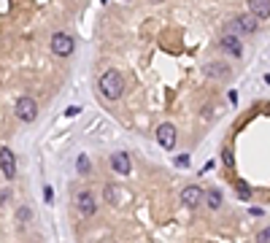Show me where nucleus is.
Wrapping results in <instances>:
<instances>
[{
  "instance_id": "nucleus-2",
  "label": "nucleus",
  "mask_w": 270,
  "mask_h": 243,
  "mask_svg": "<svg viewBox=\"0 0 270 243\" xmlns=\"http://www.w3.org/2000/svg\"><path fill=\"white\" fill-rule=\"evenodd\" d=\"M73 200H76V211L84 216V219H89V216H92L95 211H97V202H95V195H92L89 189H78Z\"/></svg>"
},
{
  "instance_id": "nucleus-9",
  "label": "nucleus",
  "mask_w": 270,
  "mask_h": 243,
  "mask_svg": "<svg viewBox=\"0 0 270 243\" xmlns=\"http://www.w3.org/2000/svg\"><path fill=\"white\" fill-rule=\"evenodd\" d=\"M111 168H114V173H119V176H130V157H127V151H116V154H111Z\"/></svg>"
},
{
  "instance_id": "nucleus-21",
  "label": "nucleus",
  "mask_w": 270,
  "mask_h": 243,
  "mask_svg": "<svg viewBox=\"0 0 270 243\" xmlns=\"http://www.w3.org/2000/svg\"><path fill=\"white\" fill-rule=\"evenodd\" d=\"M43 200L52 202V186H46V189H43Z\"/></svg>"
},
{
  "instance_id": "nucleus-13",
  "label": "nucleus",
  "mask_w": 270,
  "mask_h": 243,
  "mask_svg": "<svg viewBox=\"0 0 270 243\" xmlns=\"http://www.w3.org/2000/svg\"><path fill=\"white\" fill-rule=\"evenodd\" d=\"M206 205L211 211H219V205H222V192H219V189H208L206 192Z\"/></svg>"
},
{
  "instance_id": "nucleus-19",
  "label": "nucleus",
  "mask_w": 270,
  "mask_h": 243,
  "mask_svg": "<svg viewBox=\"0 0 270 243\" xmlns=\"http://www.w3.org/2000/svg\"><path fill=\"white\" fill-rule=\"evenodd\" d=\"M176 165H178V168H187V165H189V154H178L176 157Z\"/></svg>"
},
{
  "instance_id": "nucleus-4",
  "label": "nucleus",
  "mask_w": 270,
  "mask_h": 243,
  "mask_svg": "<svg viewBox=\"0 0 270 243\" xmlns=\"http://www.w3.org/2000/svg\"><path fill=\"white\" fill-rule=\"evenodd\" d=\"M257 27H259V22L251 17V14H241V17H235L232 22H230V30H227V33H232V35H238V33L249 35V33H254Z\"/></svg>"
},
{
  "instance_id": "nucleus-5",
  "label": "nucleus",
  "mask_w": 270,
  "mask_h": 243,
  "mask_svg": "<svg viewBox=\"0 0 270 243\" xmlns=\"http://www.w3.org/2000/svg\"><path fill=\"white\" fill-rule=\"evenodd\" d=\"M14 111H17V116L22 122H36V116H38V103L33 98H19L17 100V105H14Z\"/></svg>"
},
{
  "instance_id": "nucleus-10",
  "label": "nucleus",
  "mask_w": 270,
  "mask_h": 243,
  "mask_svg": "<svg viewBox=\"0 0 270 243\" xmlns=\"http://www.w3.org/2000/svg\"><path fill=\"white\" fill-rule=\"evenodd\" d=\"M203 200V189L200 186H184V192H181V202L187 205V208H197V202Z\"/></svg>"
},
{
  "instance_id": "nucleus-3",
  "label": "nucleus",
  "mask_w": 270,
  "mask_h": 243,
  "mask_svg": "<svg viewBox=\"0 0 270 243\" xmlns=\"http://www.w3.org/2000/svg\"><path fill=\"white\" fill-rule=\"evenodd\" d=\"M73 49H76V40L68 33H54L52 35V52L57 54V57H71Z\"/></svg>"
},
{
  "instance_id": "nucleus-11",
  "label": "nucleus",
  "mask_w": 270,
  "mask_h": 243,
  "mask_svg": "<svg viewBox=\"0 0 270 243\" xmlns=\"http://www.w3.org/2000/svg\"><path fill=\"white\" fill-rule=\"evenodd\" d=\"M249 14L254 19H270V0H249Z\"/></svg>"
},
{
  "instance_id": "nucleus-22",
  "label": "nucleus",
  "mask_w": 270,
  "mask_h": 243,
  "mask_svg": "<svg viewBox=\"0 0 270 243\" xmlns=\"http://www.w3.org/2000/svg\"><path fill=\"white\" fill-rule=\"evenodd\" d=\"M76 114H81V108H78V105H76V108H68V111H65V116H76Z\"/></svg>"
},
{
  "instance_id": "nucleus-23",
  "label": "nucleus",
  "mask_w": 270,
  "mask_h": 243,
  "mask_svg": "<svg viewBox=\"0 0 270 243\" xmlns=\"http://www.w3.org/2000/svg\"><path fill=\"white\" fill-rule=\"evenodd\" d=\"M265 84H270V73H268V76H265Z\"/></svg>"
},
{
  "instance_id": "nucleus-20",
  "label": "nucleus",
  "mask_w": 270,
  "mask_h": 243,
  "mask_svg": "<svg viewBox=\"0 0 270 243\" xmlns=\"http://www.w3.org/2000/svg\"><path fill=\"white\" fill-rule=\"evenodd\" d=\"M30 216H33V214H30V208H19V222H27Z\"/></svg>"
},
{
  "instance_id": "nucleus-6",
  "label": "nucleus",
  "mask_w": 270,
  "mask_h": 243,
  "mask_svg": "<svg viewBox=\"0 0 270 243\" xmlns=\"http://www.w3.org/2000/svg\"><path fill=\"white\" fill-rule=\"evenodd\" d=\"M176 138H178V133L171 122H165V124L157 127V143L162 146V149H173V146H176Z\"/></svg>"
},
{
  "instance_id": "nucleus-15",
  "label": "nucleus",
  "mask_w": 270,
  "mask_h": 243,
  "mask_svg": "<svg viewBox=\"0 0 270 243\" xmlns=\"http://www.w3.org/2000/svg\"><path fill=\"white\" fill-rule=\"evenodd\" d=\"M76 168H78V173H81V176H87L89 170H92V165H89V157H87V154H78V157H76Z\"/></svg>"
},
{
  "instance_id": "nucleus-1",
  "label": "nucleus",
  "mask_w": 270,
  "mask_h": 243,
  "mask_svg": "<svg viewBox=\"0 0 270 243\" xmlns=\"http://www.w3.org/2000/svg\"><path fill=\"white\" fill-rule=\"evenodd\" d=\"M97 89L103 92V98H106V100H119V98H122V92H124L122 73H119L116 68L106 70V73L100 76V81H97Z\"/></svg>"
},
{
  "instance_id": "nucleus-14",
  "label": "nucleus",
  "mask_w": 270,
  "mask_h": 243,
  "mask_svg": "<svg viewBox=\"0 0 270 243\" xmlns=\"http://www.w3.org/2000/svg\"><path fill=\"white\" fill-rule=\"evenodd\" d=\"M106 202L108 205H119V189L114 184H106Z\"/></svg>"
},
{
  "instance_id": "nucleus-16",
  "label": "nucleus",
  "mask_w": 270,
  "mask_h": 243,
  "mask_svg": "<svg viewBox=\"0 0 270 243\" xmlns=\"http://www.w3.org/2000/svg\"><path fill=\"white\" fill-rule=\"evenodd\" d=\"M235 192H238L241 200H249V197H251V186H249L246 181H235Z\"/></svg>"
},
{
  "instance_id": "nucleus-7",
  "label": "nucleus",
  "mask_w": 270,
  "mask_h": 243,
  "mask_svg": "<svg viewBox=\"0 0 270 243\" xmlns=\"http://www.w3.org/2000/svg\"><path fill=\"white\" fill-rule=\"evenodd\" d=\"M0 170H3L6 179H14V176H17V157H14V151L8 149V146L0 149Z\"/></svg>"
},
{
  "instance_id": "nucleus-17",
  "label": "nucleus",
  "mask_w": 270,
  "mask_h": 243,
  "mask_svg": "<svg viewBox=\"0 0 270 243\" xmlns=\"http://www.w3.org/2000/svg\"><path fill=\"white\" fill-rule=\"evenodd\" d=\"M257 243H270V227H262L257 232Z\"/></svg>"
},
{
  "instance_id": "nucleus-8",
  "label": "nucleus",
  "mask_w": 270,
  "mask_h": 243,
  "mask_svg": "<svg viewBox=\"0 0 270 243\" xmlns=\"http://www.w3.org/2000/svg\"><path fill=\"white\" fill-rule=\"evenodd\" d=\"M219 46H222L230 57H241L243 54V43L238 40V35H232V33H224L222 40H219Z\"/></svg>"
},
{
  "instance_id": "nucleus-12",
  "label": "nucleus",
  "mask_w": 270,
  "mask_h": 243,
  "mask_svg": "<svg viewBox=\"0 0 270 243\" xmlns=\"http://www.w3.org/2000/svg\"><path fill=\"white\" fill-rule=\"evenodd\" d=\"M206 79H230V65L227 62H208L203 68Z\"/></svg>"
},
{
  "instance_id": "nucleus-18",
  "label": "nucleus",
  "mask_w": 270,
  "mask_h": 243,
  "mask_svg": "<svg viewBox=\"0 0 270 243\" xmlns=\"http://www.w3.org/2000/svg\"><path fill=\"white\" fill-rule=\"evenodd\" d=\"M222 160H224V165H227V168H232V162H235V160H232V149H230V146L222 151Z\"/></svg>"
}]
</instances>
